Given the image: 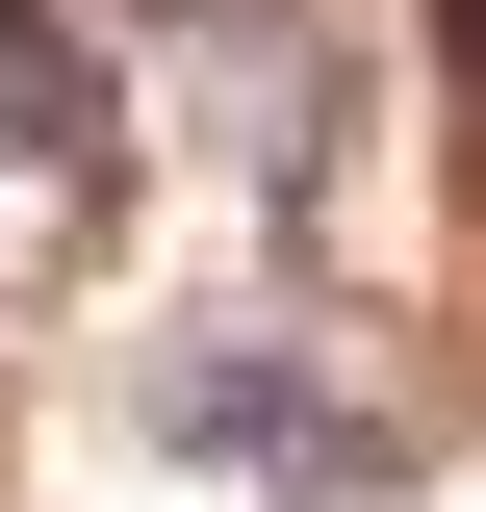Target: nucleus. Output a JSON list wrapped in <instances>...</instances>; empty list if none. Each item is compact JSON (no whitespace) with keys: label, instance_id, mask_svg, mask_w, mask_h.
Instances as JSON below:
<instances>
[{"label":"nucleus","instance_id":"1","mask_svg":"<svg viewBox=\"0 0 486 512\" xmlns=\"http://www.w3.org/2000/svg\"><path fill=\"white\" fill-rule=\"evenodd\" d=\"M461 77H486V0H461Z\"/></svg>","mask_w":486,"mask_h":512}]
</instances>
